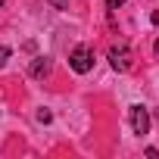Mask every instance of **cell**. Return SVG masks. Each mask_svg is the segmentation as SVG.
I'll use <instances>...</instances> for the list:
<instances>
[{
    "mask_svg": "<svg viewBox=\"0 0 159 159\" xmlns=\"http://www.w3.org/2000/svg\"><path fill=\"white\" fill-rule=\"evenodd\" d=\"M69 66H72L78 75H88V72L94 69V53H91V47H75V50L69 53Z\"/></svg>",
    "mask_w": 159,
    "mask_h": 159,
    "instance_id": "6da1fadb",
    "label": "cell"
},
{
    "mask_svg": "<svg viewBox=\"0 0 159 159\" xmlns=\"http://www.w3.org/2000/svg\"><path fill=\"white\" fill-rule=\"evenodd\" d=\"M109 66H112L116 72H128V69L134 66V56H131L128 44H116V47H109Z\"/></svg>",
    "mask_w": 159,
    "mask_h": 159,
    "instance_id": "7a4b0ae2",
    "label": "cell"
},
{
    "mask_svg": "<svg viewBox=\"0 0 159 159\" xmlns=\"http://www.w3.org/2000/svg\"><path fill=\"white\" fill-rule=\"evenodd\" d=\"M131 128H134V134H147L150 131V109L143 103L131 106Z\"/></svg>",
    "mask_w": 159,
    "mask_h": 159,
    "instance_id": "3957f363",
    "label": "cell"
},
{
    "mask_svg": "<svg viewBox=\"0 0 159 159\" xmlns=\"http://www.w3.org/2000/svg\"><path fill=\"white\" fill-rule=\"evenodd\" d=\"M31 78H47L50 75V59L47 56H38V59H31Z\"/></svg>",
    "mask_w": 159,
    "mask_h": 159,
    "instance_id": "277c9868",
    "label": "cell"
},
{
    "mask_svg": "<svg viewBox=\"0 0 159 159\" xmlns=\"http://www.w3.org/2000/svg\"><path fill=\"white\" fill-rule=\"evenodd\" d=\"M10 56H13V50H10V47H0V69L7 66V59H10Z\"/></svg>",
    "mask_w": 159,
    "mask_h": 159,
    "instance_id": "5b68a950",
    "label": "cell"
},
{
    "mask_svg": "<svg viewBox=\"0 0 159 159\" xmlns=\"http://www.w3.org/2000/svg\"><path fill=\"white\" fill-rule=\"evenodd\" d=\"M47 3H53L56 10H69V0H47Z\"/></svg>",
    "mask_w": 159,
    "mask_h": 159,
    "instance_id": "8992f818",
    "label": "cell"
},
{
    "mask_svg": "<svg viewBox=\"0 0 159 159\" xmlns=\"http://www.w3.org/2000/svg\"><path fill=\"white\" fill-rule=\"evenodd\" d=\"M50 119H53V116H50L47 109H41V112H38V122H50Z\"/></svg>",
    "mask_w": 159,
    "mask_h": 159,
    "instance_id": "52a82bcc",
    "label": "cell"
},
{
    "mask_svg": "<svg viewBox=\"0 0 159 159\" xmlns=\"http://www.w3.org/2000/svg\"><path fill=\"white\" fill-rule=\"evenodd\" d=\"M122 3H125V0H109V10H119Z\"/></svg>",
    "mask_w": 159,
    "mask_h": 159,
    "instance_id": "ba28073f",
    "label": "cell"
},
{
    "mask_svg": "<svg viewBox=\"0 0 159 159\" xmlns=\"http://www.w3.org/2000/svg\"><path fill=\"white\" fill-rule=\"evenodd\" d=\"M153 53H156V56H159V41H156V44H153Z\"/></svg>",
    "mask_w": 159,
    "mask_h": 159,
    "instance_id": "9c48e42d",
    "label": "cell"
},
{
    "mask_svg": "<svg viewBox=\"0 0 159 159\" xmlns=\"http://www.w3.org/2000/svg\"><path fill=\"white\" fill-rule=\"evenodd\" d=\"M3 3H7V0H0V7H3Z\"/></svg>",
    "mask_w": 159,
    "mask_h": 159,
    "instance_id": "30bf717a",
    "label": "cell"
}]
</instances>
